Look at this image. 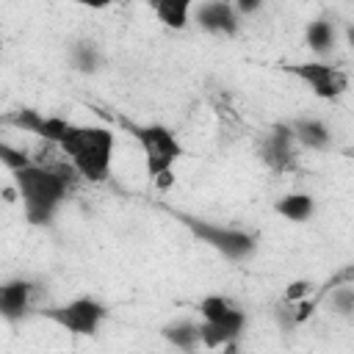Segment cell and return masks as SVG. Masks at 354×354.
<instances>
[{
	"mask_svg": "<svg viewBox=\"0 0 354 354\" xmlns=\"http://www.w3.org/2000/svg\"><path fill=\"white\" fill-rule=\"evenodd\" d=\"M75 171L77 169H64L61 163L47 169L39 163H30L22 171H14V185L19 191L22 199V210L28 224L33 227H44L53 221L55 210L61 207V202L66 199V188L69 183H75Z\"/></svg>",
	"mask_w": 354,
	"mask_h": 354,
	"instance_id": "1",
	"label": "cell"
},
{
	"mask_svg": "<svg viewBox=\"0 0 354 354\" xmlns=\"http://www.w3.org/2000/svg\"><path fill=\"white\" fill-rule=\"evenodd\" d=\"M77 169L80 177L91 183H102L111 174V155H113V133L111 127L100 124H75V133L58 147Z\"/></svg>",
	"mask_w": 354,
	"mask_h": 354,
	"instance_id": "2",
	"label": "cell"
},
{
	"mask_svg": "<svg viewBox=\"0 0 354 354\" xmlns=\"http://www.w3.org/2000/svg\"><path fill=\"white\" fill-rule=\"evenodd\" d=\"M163 210H166L177 224H183L199 243H207L210 249H216L221 257H227V260H232V263L249 260V257L254 254V249H257V235L249 232V230L224 227V224L207 221V218H202V216L177 210V207H171V205H163Z\"/></svg>",
	"mask_w": 354,
	"mask_h": 354,
	"instance_id": "3",
	"label": "cell"
},
{
	"mask_svg": "<svg viewBox=\"0 0 354 354\" xmlns=\"http://www.w3.org/2000/svg\"><path fill=\"white\" fill-rule=\"evenodd\" d=\"M116 122L141 144L149 180L171 171L174 160L183 155V144L171 136L169 127H163V124H138V122H130L127 116H119Z\"/></svg>",
	"mask_w": 354,
	"mask_h": 354,
	"instance_id": "4",
	"label": "cell"
},
{
	"mask_svg": "<svg viewBox=\"0 0 354 354\" xmlns=\"http://www.w3.org/2000/svg\"><path fill=\"white\" fill-rule=\"evenodd\" d=\"M105 315H108L105 304L91 299V296H80V299H72L61 307L41 310V318L58 324L61 329H66L72 335H94Z\"/></svg>",
	"mask_w": 354,
	"mask_h": 354,
	"instance_id": "5",
	"label": "cell"
},
{
	"mask_svg": "<svg viewBox=\"0 0 354 354\" xmlns=\"http://www.w3.org/2000/svg\"><path fill=\"white\" fill-rule=\"evenodd\" d=\"M282 72L304 80L315 97L321 100H337L346 88H348V75L340 72L337 66L332 64H324V61H307V64H282L279 66Z\"/></svg>",
	"mask_w": 354,
	"mask_h": 354,
	"instance_id": "6",
	"label": "cell"
},
{
	"mask_svg": "<svg viewBox=\"0 0 354 354\" xmlns=\"http://www.w3.org/2000/svg\"><path fill=\"white\" fill-rule=\"evenodd\" d=\"M3 124H11L22 133H33V136L44 138V144H53V147H61L75 133L72 122H66L61 116H41L33 108H19V111L3 116Z\"/></svg>",
	"mask_w": 354,
	"mask_h": 354,
	"instance_id": "7",
	"label": "cell"
},
{
	"mask_svg": "<svg viewBox=\"0 0 354 354\" xmlns=\"http://www.w3.org/2000/svg\"><path fill=\"white\" fill-rule=\"evenodd\" d=\"M296 144L299 141L290 130V122L274 124L260 141V158L274 171H290L296 166Z\"/></svg>",
	"mask_w": 354,
	"mask_h": 354,
	"instance_id": "8",
	"label": "cell"
},
{
	"mask_svg": "<svg viewBox=\"0 0 354 354\" xmlns=\"http://www.w3.org/2000/svg\"><path fill=\"white\" fill-rule=\"evenodd\" d=\"M243 326H246L243 310H232L227 318L213 321V324L202 321L199 324V343L205 348H224V346H230V343L238 340V335L243 332Z\"/></svg>",
	"mask_w": 354,
	"mask_h": 354,
	"instance_id": "9",
	"label": "cell"
},
{
	"mask_svg": "<svg viewBox=\"0 0 354 354\" xmlns=\"http://www.w3.org/2000/svg\"><path fill=\"white\" fill-rule=\"evenodd\" d=\"M196 22L207 33H224V36L238 33V11H235V6H230L224 0L199 3L196 6Z\"/></svg>",
	"mask_w": 354,
	"mask_h": 354,
	"instance_id": "10",
	"label": "cell"
},
{
	"mask_svg": "<svg viewBox=\"0 0 354 354\" xmlns=\"http://www.w3.org/2000/svg\"><path fill=\"white\" fill-rule=\"evenodd\" d=\"M30 293L33 285L28 279H11L0 288V315L6 321H17L25 315L28 304H30Z\"/></svg>",
	"mask_w": 354,
	"mask_h": 354,
	"instance_id": "11",
	"label": "cell"
},
{
	"mask_svg": "<svg viewBox=\"0 0 354 354\" xmlns=\"http://www.w3.org/2000/svg\"><path fill=\"white\" fill-rule=\"evenodd\" d=\"M290 130L296 136V141L307 149H324L332 138L329 127L321 122V119H293L290 122Z\"/></svg>",
	"mask_w": 354,
	"mask_h": 354,
	"instance_id": "12",
	"label": "cell"
},
{
	"mask_svg": "<svg viewBox=\"0 0 354 354\" xmlns=\"http://www.w3.org/2000/svg\"><path fill=\"white\" fill-rule=\"evenodd\" d=\"M274 210H277L282 218H288V221H304V218L313 216L315 199H313L310 194H285V196L277 199Z\"/></svg>",
	"mask_w": 354,
	"mask_h": 354,
	"instance_id": "13",
	"label": "cell"
},
{
	"mask_svg": "<svg viewBox=\"0 0 354 354\" xmlns=\"http://www.w3.org/2000/svg\"><path fill=\"white\" fill-rule=\"evenodd\" d=\"M163 340H169L177 351H191L196 343H199V324L194 321H174L169 326L160 329Z\"/></svg>",
	"mask_w": 354,
	"mask_h": 354,
	"instance_id": "14",
	"label": "cell"
},
{
	"mask_svg": "<svg viewBox=\"0 0 354 354\" xmlns=\"http://www.w3.org/2000/svg\"><path fill=\"white\" fill-rule=\"evenodd\" d=\"M155 14L166 28L183 30L188 25V14H191V3L185 0H160L155 3Z\"/></svg>",
	"mask_w": 354,
	"mask_h": 354,
	"instance_id": "15",
	"label": "cell"
},
{
	"mask_svg": "<svg viewBox=\"0 0 354 354\" xmlns=\"http://www.w3.org/2000/svg\"><path fill=\"white\" fill-rule=\"evenodd\" d=\"M307 44H310L313 53L326 55V53L335 47V28H332L326 19L310 22V28H307Z\"/></svg>",
	"mask_w": 354,
	"mask_h": 354,
	"instance_id": "16",
	"label": "cell"
},
{
	"mask_svg": "<svg viewBox=\"0 0 354 354\" xmlns=\"http://www.w3.org/2000/svg\"><path fill=\"white\" fill-rule=\"evenodd\" d=\"M346 285H354V263H348V266H340L332 277H326L324 279V285L315 290V296H313V301L318 304L324 296H329L332 290H337V288H346Z\"/></svg>",
	"mask_w": 354,
	"mask_h": 354,
	"instance_id": "17",
	"label": "cell"
},
{
	"mask_svg": "<svg viewBox=\"0 0 354 354\" xmlns=\"http://www.w3.org/2000/svg\"><path fill=\"white\" fill-rule=\"evenodd\" d=\"M232 310H235V307H232L230 299H224V296H205V299L199 301V315H202V321H207V324L227 318Z\"/></svg>",
	"mask_w": 354,
	"mask_h": 354,
	"instance_id": "18",
	"label": "cell"
},
{
	"mask_svg": "<svg viewBox=\"0 0 354 354\" xmlns=\"http://www.w3.org/2000/svg\"><path fill=\"white\" fill-rule=\"evenodd\" d=\"M0 160H3V166L14 174V171H22V169H28L33 160L22 152V149H17V147H11V144H0Z\"/></svg>",
	"mask_w": 354,
	"mask_h": 354,
	"instance_id": "19",
	"label": "cell"
},
{
	"mask_svg": "<svg viewBox=\"0 0 354 354\" xmlns=\"http://www.w3.org/2000/svg\"><path fill=\"white\" fill-rule=\"evenodd\" d=\"M72 64H75L80 72H94V69H97V64H100V58H97V50H94L91 44L80 41V44L72 50Z\"/></svg>",
	"mask_w": 354,
	"mask_h": 354,
	"instance_id": "20",
	"label": "cell"
},
{
	"mask_svg": "<svg viewBox=\"0 0 354 354\" xmlns=\"http://www.w3.org/2000/svg\"><path fill=\"white\" fill-rule=\"evenodd\" d=\"M332 304L340 315H351L354 313V285H346V288H337L332 290Z\"/></svg>",
	"mask_w": 354,
	"mask_h": 354,
	"instance_id": "21",
	"label": "cell"
},
{
	"mask_svg": "<svg viewBox=\"0 0 354 354\" xmlns=\"http://www.w3.org/2000/svg\"><path fill=\"white\" fill-rule=\"evenodd\" d=\"M310 290H313V282H310V279H293V282L285 288L282 301H285V304L301 301V299H307V293H310Z\"/></svg>",
	"mask_w": 354,
	"mask_h": 354,
	"instance_id": "22",
	"label": "cell"
},
{
	"mask_svg": "<svg viewBox=\"0 0 354 354\" xmlns=\"http://www.w3.org/2000/svg\"><path fill=\"white\" fill-rule=\"evenodd\" d=\"M315 307H318V304H315L313 299H301V301H296V324H304V321L315 313Z\"/></svg>",
	"mask_w": 354,
	"mask_h": 354,
	"instance_id": "23",
	"label": "cell"
},
{
	"mask_svg": "<svg viewBox=\"0 0 354 354\" xmlns=\"http://www.w3.org/2000/svg\"><path fill=\"white\" fill-rule=\"evenodd\" d=\"M257 8H260L257 0H241V3H235V11H238V14H252V11H257Z\"/></svg>",
	"mask_w": 354,
	"mask_h": 354,
	"instance_id": "24",
	"label": "cell"
},
{
	"mask_svg": "<svg viewBox=\"0 0 354 354\" xmlns=\"http://www.w3.org/2000/svg\"><path fill=\"white\" fill-rule=\"evenodd\" d=\"M152 183H155V185H158L160 191H166V188H169V185L174 183V177H171V171H166V174H160V177H155Z\"/></svg>",
	"mask_w": 354,
	"mask_h": 354,
	"instance_id": "25",
	"label": "cell"
},
{
	"mask_svg": "<svg viewBox=\"0 0 354 354\" xmlns=\"http://www.w3.org/2000/svg\"><path fill=\"white\" fill-rule=\"evenodd\" d=\"M3 199H6L8 205H11V202H17V199H19V191H17V185H6V188H3Z\"/></svg>",
	"mask_w": 354,
	"mask_h": 354,
	"instance_id": "26",
	"label": "cell"
},
{
	"mask_svg": "<svg viewBox=\"0 0 354 354\" xmlns=\"http://www.w3.org/2000/svg\"><path fill=\"white\" fill-rule=\"evenodd\" d=\"M346 39H348V44L354 47V25H348V28H346Z\"/></svg>",
	"mask_w": 354,
	"mask_h": 354,
	"instance_id": "27",
	"label": "cell"
}]
</instances>
